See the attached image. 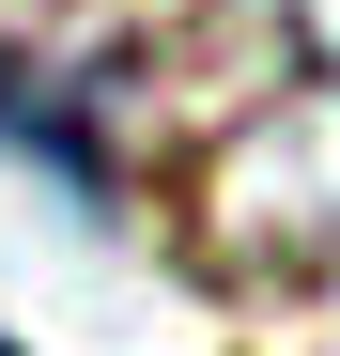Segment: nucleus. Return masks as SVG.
Returning a JSON list of instances; mask_svg holds the SVG:
<instances>
[{
	"label": "nucleus",
	"mask_w": 340,
	"mask_h": 356,
	"mask_svg": "<svg viewBox=\"0 0 340 356\" xmlns=\"http://www.w3.org/2000/svg\"><path fill=\"white\" fill-rule=\"evenodd\" d=\"M0 356H16V341H0Z\"/></svg>",
	"instance_id": "f257e3e1"
}]
</instances>
